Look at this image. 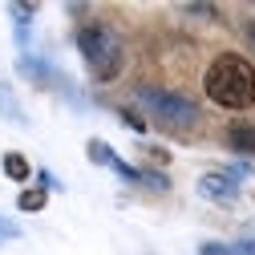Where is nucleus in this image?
Returning a JSON list of instances; mask_svg holds the SVG:
<instances>
[{
  "label": "nucleus",
  "mask_w": 255,
  "mask_h": 255,
  "mask_svg": "<svg viewBox=\"0 0 255 255\" xmlns=\"http://www.w3.org/2000/svg\"><path fill=\"white\" fill-rule=\"evenodd\" d=\"M118 118H122V122H126V126H130V130H138V134H142V130H146V118H138V114H134V110H118Z\"/></svg>",
  "instance_id": "12"
},
{
  "label": "nucleus",
  "mask_w": 255,
  "mask_h": 255,
  "mask_svg": "<svg viewBox=\"0 0 255 255\" xmlns=\"http://www.w3.org/2000/svg\"><path fill=\"white\" fill-rule=\"evenodd\" d=\"M199 195L211 203H235L239 199V182L231 174H203L199 178Z\"/></svg>",
  "instance_id": "4"
},
{
  "label": "nucleus",
  "mask_w": 255,
  "mask_h": 255,
  "mask_svg": "<svg viewBox=\"0 0 255 255\" xmlns=\"http://www.w3.org/2000/svg\"><path fill=\"white\" fill-rule=\"evenodd\" d=\"M251 41H255V28H251Z\"/></svg>",
  "instance_id": "17"
},
{
  "label": "nucleus",
  "mask_w": 255,
  "mask_h": 255,
  "mask_svg": "<svg viewBox=\"0 0 255 255\" xmlns=\"http://www.w3.org/2000/svg\"><path fill=\"white\" fill-rule=\"evenodd\" d=\"M138 182L150 186V190H170V178H166V174H158V170H138Z\"/></svg>",
  "instance_id": "10"
},
{
  "label": "nucleus",
  "mask_w": 255,
  "mask_h": 255,
  "mask_svg": "<svg viewBox=\"0 0 255 255\" xmlns=\"http://www.w3.org/2000/svg\"><path fill=\"white\" fill-rule=\"evenodd\" d=\"M146 154H150V158H154V162H166V150H162V146H150V150H146Z\"/></svg>",
  "instance_id": "16"
},
{
  "label": "nucleus",
  "mask_w": 255,
  "mask_h": 255,
  "mask_svg": "<svg viewBox=\"0 0 255 255\" xmlns=\"http://www.w3.org/2000/svg\"><path fill=\"white\" fill-rule=\"evenodd\" d=\"M20 235V227H12L8 219H0V239H16Z\"/></svg>",
  "instance_id": "15"
},
{
  "label": "nucleus",
  "mask_w": 255,
  "mask_h": 255,
  "mask_svg": "<svg viewBox=\"0 0 255 255\" xmlns=\"http://www.w3.org/2000/svg\"><path fill=\"white\" fill-rule=\"evenodd\" d=\"M28 81H37V85H49V81H57V73H53V65L49 61H41V57H20V65H16Z\"/></svg>",
  "instance_id": "5"
},
{
  "label": "nucleus",
  "mask_w": 255,
  "mask_h": 255,
  "mask_svg": "<svg viewBox=\"0 0 255 255\" xmlns=\"http://www.w3.org/2000/svg\"><path fill=\"white\" fill-rule=\"evenodd\" d=\"M0 114H4V118H12V122H24V114H20V106L12 102V93H8L4 85H0Z\"/></svg>",
  "instance_id": "11"
},
{
  "label": "nucleus",
  "mask_w": 255,
  "mask_h": 255,
  "mask_svg": "<svg viewBox=\"0 0 255 255\" xmlns=\"http://www.w3.org/2000/svg\"><path fill=\"white\" fill-rule=\"evenodd\" d=\"M4 174H8L12 182H24L28 174H33V166H28V158H24V154L8 150V154H4Z\"/></svg>",
  "instance_id": "7"
},
{
  "label": "nucleus",
  "mask_w": 255,
  "mask_h": 255,
  "mask_svg": "<svg viewBox=\"0 0 255 255\" xmlns=\"http://www.w3.org/2000/svg\"><path fill=\"white\" fill-rule=\"evenodd\" d=\"M138 106L158 122V126H166V130L182 134V130H195L199 126V106L182 98V93H170V89H154V85H142L138 93Z\"/></svg>",
  "instance_id": "3"
},
{
  "label": "nucleus",
  "mask_w": 255,
  "mask_h": 255,
  "mask_svg": "<svg viewBox=\"0 0 255 255\" xmlns=\"http://www.w3.org/2000/svg\"><path fill=\"white\" fill-rule=\"evenodd\" d=\"M203 89L223 110H247V106H255V65L239 53H219L207 65Z\"/></svg>",
  "instance_id": "1"
},
{
  "label": "nucleus",
  "mask_w": 255,
  "mask_h": 255,
  "mask_svg": "<svg viewBox=\"0 0 255 255\" xmlns=\"http://www.w3.org/2000/svg\"><path fill=\"white\" fill-rule=\"evenodd\" d=\"M231 255H255V239H239V243L231 247Z\"/></svg>",
  "instance_id": "14"
},
{
  "label": "nucleus",
  "mask_w": 255,
  "mask_h": 255,
  "mask_svg": "<svg viewBox=\"0 0 255 255\" xmlns=\"http://www.w3.org/2000/svg\"><path fill=\"white\" fill-rule=\"evenodd\" d=\"M227 142L239 150V154H255V126L251 122H235L227 130Z\"/></svg>",
  "instance_id": "6"
},
{
  "label": "nucleus",
  "mask_w": 255,
  "mask_h": 255,
  "mask_svg": "<svg viewBox=\"0 0 255 255\" xmlns=\"http://www.w3.org/2000/svg\"><path fill=\"white\" fill-rule=\"evenodd\" d=\"M199 255H231L227 243H199Z\"/></svg>",
  "instance_id": "13"
},
{
  "label": "nucleus",
  "mask_w": 255,
  "mask_h": 255,
  "mask_svg": "<svg viewBox=\"0 0 255 255\" xmlns=\"http://www.w3.org/2000/svg\"><path fill=\"white\" fill-rule=\"evenodd\" d=\"M77 49H81L89 73L98 81H114L122 73V41L110 24H81L77 28Z\"/></svg>",
  "instance_id": "2"
},
{
  "label": "nucleus",
  "mask_w": 255,
  "mask_h": 255,
  "mask_svg": "<svg viewBox=\"0 0 255 255\" xmlns=\"http://www.w3.org/2000/svg\"><path fill=\"white\" fill-rule=\"evenodd\" d=\"M85 150H89V162H98V166H114V162H118V154H114L102 138H89V146H85Z\"/></svg>",
  "instance_id": "8"
},
{
  "label": "nucleus",
  "mask_w": 255,
  "mask_h": 255,
  "mask_svg": "<svg viewBox=\"0 0 255 255\" xmlns=\"http://www.w3.org/2000/svg\"><path fill=\"white\" fill-rule=\"evenodd\" d=\"M45 203H49V195L37 186V190H20V199H16V207L20 211H45Z\"/></svg>",
  "instance_id": "9"
}]
</instances>
